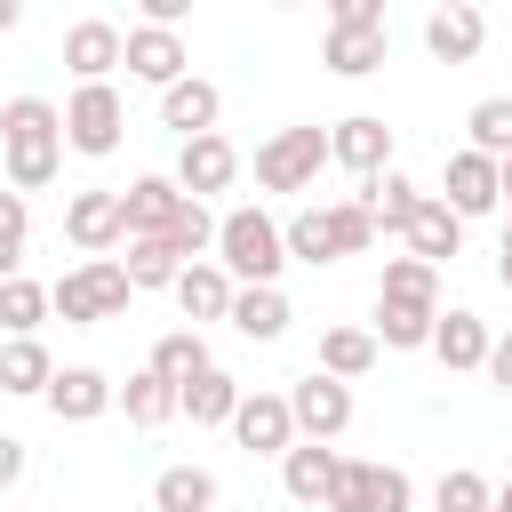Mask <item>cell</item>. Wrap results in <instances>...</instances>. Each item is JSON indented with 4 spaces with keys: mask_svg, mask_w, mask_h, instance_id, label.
Returning a JSON list of instances; mask_svg holds the SVG:
<instances>
[{
    "mask_svg": "<svg viewBox=\"0 0 512 512\" xmlns=\"http://www.w3.org/2000/svg\"><path fill=\"white\" fill-rule=\"evenodd\" d=\"M440 200H448L464 224H472V216H488V208H504V176H496V160H488V152H472V144H464V152H448V192H440Z\"/></svg>",
    "mask_w": 512,
    "mask_h": 512,
    "instance_id": "12",
    "label": "cell"
},
{
    "mask_svg": "<svg viewBox=\"0 0 512 512\" xmlns=\"http://www.w3.org/2000/svg\"><path fill=\"white\" fill-rule=\"evenodd\" d=\"M464 128H472V152L512 160V96H480V104L464 112Z\"/></svg>",
    "mask_w": 512,
    "mask_h": 512,
    "instance_id": "36",
    "label": "cell"
},
{
    "mask_svg": "<svg viewBox=\"0 0 512 512\" xmlns=\"http://www.w3.org/2000/svg\"><path fill=\"white\" fill-rule=\"evenodd\" d=\"M328 24H336V32H384V0H336Z\"/></svg>",
    "mask_w": 512,
    "mask_h": 512,
    "instance_id": "41",
    "label": "cell"
},
{
    "mask_svg": "<svg viewBox=\"0 0 512 512\" xmlns=\"http://www.w3.org/2000/svg\"><path fill=\"white\" fill-rule=\"evenodd\" d=\"M328 168V128H272L256 144V184L264 192H304Z\"/></svg>",
    "mask_w": 512,
    "mask_h": 512,
    "instance_id": "4",
    "label": "cell"
},
{
    "mask_svg": "<svg viewBox=\"0 0 512 512\" xmlns=\"http://www.w3.org/2000/svg\"><path fill=\"white\" fill-rule=\"evenodd\" d=\"M288 408H296V440H320V448H328V440L352 424V384H336V376L312 368V376L288 384Z\"/></svg>",
    "mask_w": 512,
    "mask_h": 512,
    "instance_id": "8",
    "label": "cell"
},
{
    "mask_svg": "<svg viewBox=\"0 0 512 512\" xmlns=\"http://www.w3.org/2000/svg\"><path fill=\"white\" fill-rule=\"evenodd\" d=\"M120 128H128V104H120V88H112V80H96V88H72V96H64V144H72V152L104 160V152H120Z\"/></svg>",
    "mask_w": 512,
    "mask_h": 512,
    "instance_id": "5",
    "label": "cell"
},
{
    "mask_svg": "<svg viewBox=\"0 0 512 512\" xmlns=\"http://www.w3.org/2000/svg\"><path fill=\"white\" fill-rule=\"evenodd\" d=\"M120 408H128V424H144V432H152V424H168V416H176V384H160L152 368H136V376L120 384Z\"/></svg>",
    "mask_w": 512,
    "mask_h": 512,
    "instance_id": "35",
    "label": "cell"
},
{
    "mask_svg": "<svg viewBox=\"0 0 512 512\" xmlns=\"http://www.w3.org/2000/svg\"><path fill=\"white\" fill-rule=\"evenodd\" d=\"M336 464H344L336 448H320V440H296V448L280 456V488H288L296 504H312V512H320V504H328V488H336Z\"/></svg>",
    "mask_w": 512,
    "mask_h": 512,
    "instance_id": "21",
    "label": "cell"
},
{
    "mask_svg": "<svg viewBox=\"0 0 512 512\" xmlns=\"http://www.w3.org/2000/svg\"><path fill=\"white\" fill-rule=\"evenodd\" d=\"M48 384H56L48 344H40V336H8V344H0V392H24V400L40 392V400H48Z\"/></svg>",
    "mask_w": 512,
    "mask_h": 512,
    "instance_id": "23",
    "label": "cell"
},
{
    "mask_svg": "<svg viewBox=\"0 0 512 512\" xmlns=\"http://www.w3.org/2000/svg\"><path fill=\"white\" fill-rule=\"evenodd\" d=\"M488 384H496V392H512V328L488 344Z\"/></svg>",
    "mask_w": 512,
    "mask_h": 512,
    "instance_id": "42",
    "label": "cell"
},
{
    "mask_svg": "<svg viewBox=\"0 0 512 512\" xmlns=\"http://www.w3.org/2000/svg\"><path fill=\"white\" fill-rule=\"evenodd\" d=\"M0 160H8V192H48L64 168V112L48 96H8L0 104Z\"/></svg>",
    "mask_w": 512,
    "mask_h": 512,
    "instance_id": "1",
    "label": "cell"
},
{
    "mask_svg": "<svg viewBox=\"0 0 512 512\" xmlns=\"http://www.w3.org/2000/svg\"><path fill=\"white\" fill-rule=\"evenodd\" d=\"M184 64H192V56H184V32H160V24H128V72H136V80H152V88L168 96V88L184 80Z\"/></svg>",
    "mask_w": 512,
    "mask_h": 512,
    "instance_id": "17",
    "label": "cell"
},
{
    "mask_svg": "<svg viewBox=\"0 0 512 512\" xmlns=\"http://www.w3.org/2000/svg\"><path fill=\"white\" fill-rule=\"evenodd\" d=\"M232 296H240V280L208 256V264H184V280H176V304H184V320H232Z\"/></svg>",
    "mask_w": 512,
    "mask_h": 512,
    "instance_id": "22",
    "label": "cell"
},
{
    "mask_svg": "<svg viewBox=\"0 0 512 512\" xmlns=\"http://www.w3.org/2000/svg\"><path fill=\"white\" fill-rule=\"evenodd\" d=\"M328 240H336V256H368V248H376V216H368L360 200H336V208H328Z\"/></svg>",
    "mask_w": 512,
    "mask_h": 512,
    "instance_id": "38",
    "label": "cell"
},
{
    "mask_svg": "<svg viewBox=\"0 0 512 512\" xmlns=\"http://www.w3.org/2000/svg\"><path fill=\"white\" fill-rule=\"evenodd\" d=\"M488 320L480 312H464V304H448L440 312V328H432V352H440V368L448 376H472V368H488Z\"/></svg>",
    "mask_w": 512,
    "mask_h": 512,
    "instance_id": "18",
    "label": "cell"
},
{
    "mask_svg": "<svg viewBox=\"0 0 512 512\" xmlns=\"http://www.w3.org/2000/svg\"><path fill=\"white\" fill-rule=\"evenodd\" d=\"M376 328H328L320 336V376H336V384H352V376H368L376 368Z\"/></svg>",
    "mask_w": 512,
    "mask_h": 512,
    "instance_id": "26",
    "label": "cell"
},
{
    "mask_svg": "<svg viewBox=\"0 0 512 512\" xmlns=\"http://www.w3.org/2000/svg\"><path fill=\"white\" fill-rule=\"evenodd\" d=\"M48 296H56V312H64L72 328H96V320H120L136 288H128L120 256H88V264H72V272H64Z\"/></svg>",
    "mask_w": 512,
    "mask_h": 512,
    "instance_id": "3",
    "label": "cell"
},
{
    "mask_svg": "<svg viewBox=\"0 0 512 512\" xmlns=\"http://www.w3.org/2000/svg\"><path fill=\"white\" fill-rule=\"evenodd\" d=\"M432 328H440V304H400V296H376V344L416 352V344H432Z\"/></svg>",
    "mask_w": 512,
    "mask_h": 512,
    "instance_id": "24",
    "label": "cell"
},
{
    "mask_svg": "<svg viewBox=\"0 0 512 512\" xmlns=\"http://www.w3.org/2000/svg\"><path fill=\"white\" fill-rule=\"evenodd\" d=\"M232 176H240V152H232V136H192V144L176 152V184H184V200L232 192Z\"/></svg>",
    "mask_w": 512,
    "mask_h": 512,
    "instance_id": "14",
    "label": "cell"
},
{
    "mask_svg": "<svg viewBox=\"0 0 512 512\" xmlns=\"http://www.w3.org/2000/svg\"><path fill=\"white\" fill-rule=\"evenodd\" d=\"M288 320H296V312H288V296H280V288H240V296H232V328H240L248 344L288 336Z\"/></svg>",
    "mask_w": 512,
    "mask_h": 512,
    "instance_id": "25",
    "label": "cell"
},
{
    "mask_svg": "<svg viewBox=\"0 0 512 512\" xmlns=\"http://www.w3.org/2000/svg\"><path fill=\"white\" fill-rule=\"evenodd\" d=\"M48 408H56V424H96L104 408H120V384H112L104 368H56Z\"/></svg>",
    "mask_w": 512,
    "mask_h": 512,
    "instance_id": "15",
    "label": "cell"
},
{
    "mask_svg": "<svg viewBox=\"0 0 512 512\" xmlns=\"http://www.w3.org/2000/svg\"><path fill=\"white\" fill-rule=\"evenodd\" d=\"M216 264H224L240 288H280L288 240H280V224H272L264 208H232V216H216Z\"/></svg>",
    "mask_w": 512,
    "mask_h": 512,
    "instance_id": "2",
    "label": "cell"
},
{
    "mask_svg": "<svg viewBox=\"0 0 512 512\" xmlns=\"http://www.w3.org/2000/svg\"><path fill=\"white\" fill-rule=\"evenodd\" d=\"M64 64L80 72V88H96V80H112V64H128V32L112 16H80L64 32Z\"/></svg>",
    "mask_w": 512,
    "mask_h": 512,
    "instance_id": "9",
    "label": "cell"
},
{
    "mask_svg": "<svg viewBox=\"0 0 512 512\" xmlns=\"http://www.w3.org/2000/svg\"><path fill=\"white\" fill-rule=\"evenodd\" d=\"M16 480H24V440L0 432V488H16Z\"/></svg>",
    "mask_w": 512,
    "mask_h": 512,
    "instance_id": "43",
    "label": "cell"
},
{
    "mask_svg": "<svg viewBox=\"0 0 512 512\" xmlns=\"http://www.w3.org/2000/svg\"><path fill=\"white\" fill-rule=\"evenodd\" d=\"M176 216H184V184H176V176H136V184L120 192V224H128V240H168Z\"/></svg>",
    "mask_w": 512,
    "mask_h": 512,
    "instance_id": "10",
    "label": "cell"
},
{
    "mask_svg": "<svg viewBox=\"0 0 512 512\" xmlns=\"http://www.w3.org/2000/svg\"><path fill=\"white\" fill-rule=\"evenodd\" d=\"M208 368H216V360H208V344H200L192 328H176V336H160V344H152V376H160V384H176V392H184L192 376H208Z\"/></svg>",
    "mask_w": 512,
    "mask_h": 512,
    "instance_id": "30",
    "label": "cell"
},
{
    "mask_svg": "<svg viewBox=\"0 0 512 512\" xmlns=\"http://www.w3.org/2000/svg\"><path fill=\"white\" fill-rule=\"evenodd\" d=\"M416 488L400 464H368V456H344L336 464V488H328V512H408Z\"/></svg>",
    "mask_w": 512,
    "mask_h": 512,
    "instance_id": "6",
    "label": "cell"
},
{
    "mask_svg": "<svg viewBox=\"0 0 512 512\" xmlns=\"http://www.w3.org/2000/svg\"><path fill=\"white\" fill-rule=\"evenodd\" d=\"M64 240L80 248V256H104V248H120L128 240V224H120V192H72L64 200Z\"/></svg>",
    "mask_w": 512,
    "mask_h": 512,
    "instance_id": "11",
    "label": "cell"
},
{
    "mask_svg": "<svg viewBox=\"0 0 512 512\" xmlns=\"http://www.w3.org/2000/svg\"><path fill=\"white\" fill-rule=\"evenodd\" d=\"M232 432H240V448H256V456H288V448H296V408H288V392H248L240 416H232Z\"/></svg>",
    "mask_w": 512,
    "mask_h": 512,
    "instance_id": "13",
    "label": "cell"
},
{
    "mask_svg": "<svg viewBox=\"0 0 512 512\" xmlns=\"http://www.w3.org/2000/svg\"><path fill=\"white\" fill-rule=\"evenodd\" d=\"M280 240H288V264H336V240H328V208H296V216L280 224Z\"/></svg>",
    "mask_w": 512,
    "mask_h": 512,
    "instance_id": "33",
    "label": "cell"
},
{
    "mask_svg": "<svg viewBox=\"0 0 512 512\" xmlns=\"http://www.w3.org/2000/svg\"><path fill=\"white\" fill-rule=\"evenodd\" d=\"M360 208L376 216V232H408V216L424 208V192H416V184H408L400 168H384V176H376V184L360 192Z\"/></svg>",
    "mask_w": 512,
    "mask_h": 512,
    "instance_id": "29",
    "label": "cell"
},
{
    "mask_svg": "<svg viewBox=\"0 0 512 512\" xmlns=\"http://www.w3.org/2000/svg\"><path fill=\"white\" fill-rule=\"evenodd\" d=\"M24 232H32V216H24V192H0V256H8V264L24 256Z\"/></svg>",
    "mask_w": 512,
    "mask_h": 512,
    "instance_id": "40",
    "label": "cell"
},
{
    "mask_svg": "<svg viewBox=\"0 0 512 512\" xmlns=\"http://www.w3.org/2000/svg\"><path fill=\"white\" fill-rule=\"evenodd\" d=\"M240 400H248V392H240L224 368H208V376H192V384L176 392V408H184L192 424H232V416H240Z\"/></svg>",
    "mask_w": 512,
    "mask_h": 512,
    "instance_id": "27",
    "label": "cell"
},
{
    "mask_svg": "<svg viewBox=\"0 0 512 512\" xmlns=\"http://www.w3.org/2000/svg\"><path fill=\"white\" fill-rule=\"evenodd\" d=\"M328 160L352 168L360 184H376V176L392 168V128H384V112H344V120L328 128Z\"/></svg>",
    "mask_w": 512,
    "mask_h": 512,
    "instance_id": "7",
    "label": "cell"
},
{
    "mask_svg": "<svg viewBox=\"0 0 512 512\" xmlns=\"http://www.w3.org/2000/svg\"><path fill=\"white\" fill-rule=\"evenodd\" d=\"M480 40H488V16H480L472 0H448V8H432V16H424V48H432L440 64H472V56H480Z\"/></svg>",
    "mask_w": 512,
    "mask_h": 512,
    "instance_id": "16",
    "label": "cell"
},
{
    "mask_svg": "<svg viewBox=\"0 0 512 512\" xmlns=\"http://www.w3.org/2000/svg\"><path fill=\"white\" fill-rule=\"evenodd\" d=\"M496 280L512 288V224H504V240H496Z\"/></svg>",
    "mask_w": 512,
    "mask_h": 512,
    "instance_id": "44",
    "label": "cell"
},
{
    "mask_svg": "<svg viewBox=\"0 0 512 512\" xmlns=\"http://www.w3.org/2000/svg\"><path fill=\"white\" fill-rule=\"evenodd\" d=\"M376 296H400V304H440V272H432L424 256H392V264H384V280H376Z\"/></svg>",
    "mask_w": 512,
    "mask_h": 512,
    "instance_id": "37",
    "label": "cell"
},
{
    "mask_svg": "<svg viewBox=\"0 0 512 512\" xmlns=\"http://www.w3.org/2000/svg\"><path fill=\"white\" fill-rule=\"evenodd\" d=\"M488 512H512V480H504V488H496V504H488Z\"/></svg>",
    "mask_w": 512,
    "mask_h": 512,
    "instance_id": "46",
    "label": "cell"
},
{
    "mask_svg": "<svg viewBox=\"0 0 512 512\" xmlns=\"http://www.w3.org/2000/svg\"><path fill=\"white\" fill-rule=\"evenodd\" d=\"M400 240H408V256H424V264L440 272V264H448V256L464 248V216H456V208H448L440 192H424V208L408 216V232H400Z\"/></svg>",
    "mask_w": 512,
    "mask_h": 512,
    "instance_id": "20",
    "label": "cell"
},
{
    "mask_svg": "<svg viewBox=\"0 0 512 512\" xmlns=\"http://www.w3.org/2000/svg\"><path fill=\"white\" fill-rule=\"evenodd\" d=\"M16 24H24V8H16V0H0V32H16Z\"/></svg>",
    "mask_w": 512,
    "mask_h": 512,
    "instance_id": "45",
    "label": "cell"
},
{
    "mask_svg": "<svg viewBox=\"0 0 512 512\" xmlns=\"http://www.w3.org/2000/svg\"><path fill=\"white\" fill-rule=\"evenodd\" d=\"M152 512H216V472L168 464V472L152 480Z\"/></svg>",
    "mask_w": 512,
    "mask_h": 512,
    "instance_id": "28",
    "label": "cell"
},
{
    "mask_svg": "<svg viewBox=\"0 0 512 512\" xmlns=\"http://www.w3.org/2000/svg\"><path fill=\"white\" fill-rule=\"evenodd\" d=\"M432 504H440V512H488V504H496V488H488V480H480L472 464H456V472H440Z\"/></svg>",
    "mask_w": 512,
    "mask_h": 512,
    "instance_id": "39",
    "label": "cell"
},
{
    "mask_svg": "<svg viewBox=\"0 0 512 512\" xmlns=\"http://www.w3.org/2000/svg\"><path fill=\"white\" fill-rule=\"evenodd\" d=\"M48 312H56V296H48L40 280H24V272H16V280H0V328H8V336H32Z\"/></svg>",
    "mask_w": 512,
    "mask_h": 512,
    "instance_id": "32",
    "label": "cell"
},
{
    "mask_svg": "<svg viewBox=\"0 0 512 512\" xmlns=\"http://www.w3.org/2000/svg\"><path fill=\"white\" fill-rule=\"evenodd\" d=\"M216 112H224V96H216V80H200V72H184V80L160 96V128H176L184 144H192V136H216Z\"/></svg>",
    "mask_w": 512,
    "mask_h": 512,
    "instance_id": "19",
    "label": "cell"
},
{
    "mask_svg": "<svg viewBox=\"0 0 512 512\" xmlns=\"http://www.w3.org/2000/svg\"><path fill=\"white\" fill-rule=\"evenodd\" d=\"M384 48H392L384 32H336V24H328V48H320V56H328V72H344V80H368V72L384 64Z\"/></svg>",
    "mask_w": 512,
    "mask_h": 512,
    "instance_id": "31",
    "label": "cell"
},
{
    "mask_svg": "<svg viewBox=\"0 0 512 512\" xmlns=\"http://www.w3.org/2000/svg\"><path fill=\"white\" fill-rule=\"evenodd\" d=\"M496 176H504V200H512V160H496Z\"/></svg>",
    "mask_w": 512,
    "mask_h": 512,
    "instance_id": "47",
    "label": "cell"
},
{
    "mask_svg": "<svg viewBox=\"0 0 512 512\" xmlns=\"http://www.w3.org/2000/svg\"><path fill=\"white\" fill-rule=\"evenodd\" d=\"M128 288H176L184 280V256L168 248V240H128Z\"/></svg>",
    "mask_w": 512,
    "mask_h": 512,
    "instance_id": "34",
    "label": "cell"
}]
</instances>
